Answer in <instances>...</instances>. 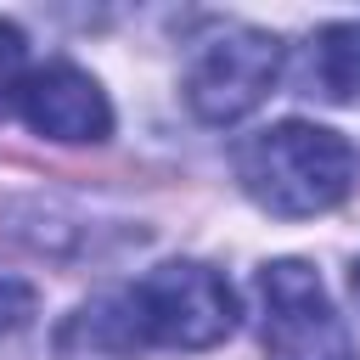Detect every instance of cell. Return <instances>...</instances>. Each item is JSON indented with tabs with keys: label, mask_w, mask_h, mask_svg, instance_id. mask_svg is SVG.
I'll list each match as a JSON object with an SVG mask.
<instances>
[{
	"label": "cell",
	"mask_w": 360,
	"mask_h": 360,
	"mask_svg": "<svg viewBox=\"0 0 360 360\" xmlns=\"http://www.w3.org/2000/svg\"><path fill=\"white\" fill-rule=\"evenodd\" d=\"M242 191L276 219H315L338 208L354 186V152L338 129L281 118L236 146Z\"/></svg>",
	"instance_id": "cell-1"
},
{
	"label": "cell",
	"mask_w": 360,
	"mask_h": 360,
	"mask_svg": "<svg viewBox=\"0 0 360 360\" xmlns=\"http://www.w3.org/2000/svg\"><path fill=\"white\" fill-rule=\"evenodd\" d=\"M129 326L146 349H214L236 332V292L202 259H169L124 287Z\"/></svg>",
	"instance_id": "cell-2"
},
{
	"label": "cell",
	"mask_w": 360,
	"mask_h": 360,
	"mask_svg": "<svg viewBox=\"0 0 360 360\" xmlns=\"http://www.w3.org/2000/svg\"><path fill=\"white\" fill-rule=\"evenodd\" d=\"M276 79H281V39L253 22H225L191 51L180 90L202 124H236L276 90Z\"/></svg>",
	"instance_id": "cell-3"
},
{
	"label": "cell",
	"mask_w": 360,
	"mask_h": 360,
	"mask_svg": "<svg viewBox=\"0 0 360 360\" xmlns=\"http://www.w3.org/2000/svg\"><path fill=\"white\" fill-rule=\"evenodd\" d=\"M259 304L264 360H354V338L304 259H270L259 270Z\"/></svg>",
	"instance_id": "cell-4"
},
{
	"label": "cell",
	"mask_w": 360,
	"mask_h": 360,
	"mask_svg": "<svg viewBox=\"0 0 360 360\" xmlns=\"http://www.w3.org/2000/svg\"><path fill=\"white\" fill-rule=\"evenodd\" d=\"M17 112L34 135L45 141H68V146H96L112 135V101L101 96V84L73 68V62H45V68H28L22 79V96H17Z\"/></svg>",
	"instance_id": "cell-5"
},
{
	"label": "cell",
	"mask_w": 360,
	"mask_h": 360,
	"mask_svg": "<svg viewBox=\"0 0 360 360\" xmlns=\"http://www.w3.org/2000/svg\"><path fill=\"white\" fill-rule=\"evenodd\" d=\"M298 84L315 101L332 107H354L360 101V22H326L309 34L304 62H298Z\"/></svg>",
	"instance_id": "cell-6"
},
{
	"label": "cell",
	"mask_w": 360,
	"mask_h": 360,
	"mask_svg": "<svg viewBox=\"0 0 360 360\" xmlns=\"http://www.w3.org/2000/svg\"><path fill=\"white\" fill-rule=\"evenodd\" d=\"M22 79H28V39H22V28H17V22H6V17H0V118L17 107Z\"/></svg>",
	"instance_id": "cell-7"
},
{
	"label": "cell",
	"mask_w": 360,
	"mask_h": 360,
	"mask_svg": "<svg viewBox=\"0 0 360 360\" xmlns=\"http://www.w3.org/2000/svg\"><path fill=\"white\" fill-rule=\"evenodd\" d=\"M34 309H39V292H34L22 276H6V270H0V338H6V332H22V326L34 321Z\"/></svg>",
	"instance_id": "cell-8"
},
{
	"label": "cell",
	"mask_w": 360,
	"mask_h": 360,
	"mask_svg": "<svg viewBox=\"0 0 360 360\" xmlns=\"http://www.w3.org/2000/svg\"><path fill=\"white\" fill-rule=\"evenodd\" d=\"M349 292H354V309H360V259H354V276H349Z\"/></svg>",
	"instance_id": "cell-9"
}]
</instances>
